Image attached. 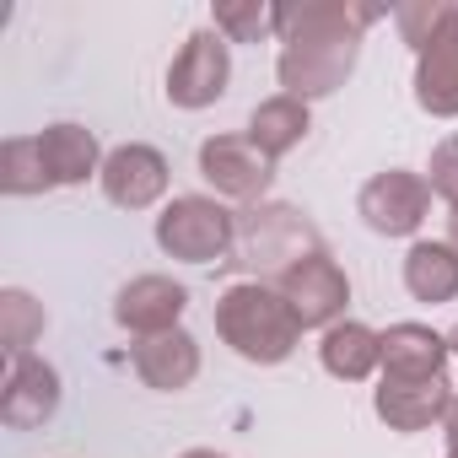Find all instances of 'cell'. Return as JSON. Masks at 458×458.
<instances>
[{"label":"cell","instance_id":"cell-1","mask_svg":"<svg viewBox=\"0 0 458 458\" xmlns=\"http://www.w3.org/2000/svg\"><path fill=\"white\" fill-rule=\"evenodd\" d=\"M377 6H356V0H302V6H281L276 38H281V92L297 103L329 98L351 81L361 60V33L377 22Z\"/></svg>","mask_w":458,"mask_h":458},{"label":"cell","instance_id":"cell-2","mask_svg":"<svg viewBox=\"0 0 458 458\" xmlns=\"http://www.w3.org/2000/svg\"><path fill=\"white\" fill-rule=\"evenodd\" d=\"M216 335L254 367H281L302 345V324H297L292 302L281 297V286H265V281H238L221 292Z\"/></svg>","mask_w":458,"mask_h":458},{"label":"cell","instance_id":"cell-3","mask_svg":"<svg viewBox=\"0 0 458 458\" xmlns=\"http://www.w3.org/2000/svg\"><path fill=\"white\" fill-rule=\"evenodd\" d=\"M318 226L297 210V205H281V199H265V205H249L238 216V249H233V265H249L254 276H286L292 265H302L308 254H318Z\"/></svg>","mask_w":458,"mask_h":458},{"label":"cell","instance_id":"cell-4","mask_svg":"<svg viewBox=\"0 0 458 458\" xmlns=\"http://www.w3.org/2000/svg\"><path fill=\"white\" fill-rule=\"evenodd\" d=\"M157 249L183 265H233L238 216L210 194H173L157 216Z\"/></svg>","mask_w":458,"mask_h":458},{"label":"cell","instance_id":"cell-5","mask_svg":"<svg viewBox=\"0 0 458 458\" xmlns=\"http://www.w3.org/2000/svg\"><path fill=\"white\" fill-rule=\"evenodd\" d=\"M199 178L221 194V199H243V205H265L270 183H276V162L243 135H210L199 146Z\"/></svg>","mask_w":458,"mask_h":458},{"label":"cell","instance_id":"cell-6","mask_svg":"<svg viewBox=\"0 0 458 458\" xmlns=\"http://www.w3.org/2000/svg\"><path fill=\"white\" fill-rule=\"evenodd\" d=\"M356 210L377 238H410V233H420V221L431 210V183L410 167L372 173L356 194Z\"/></svg>","mask_w":458,"mask_h":458},{"label":"cell","instance_id":"cell-7","mask_svg":"<svg viewBox=\"0 0 458 458\" xmlns=\"http://www.w3.org/2000/svg\"><path fill=\"white\" fill-rule=\"evenodd\" d=\"M226 81H233V55H226V38L216 28H199L183 38V49L167 65V103L173 108H210Z\"/></svg>","mask_w":458,"mask_h":458},{"label":"cell","instance_id":"cell-8","mask_svg":"<svg viewBox=\"0 0 458 458\" xmlns=\"http://www.w3.org/2000/svg\"><path fill=\"white\" fill-rule=\"evenodd\" d=\"M281 297L292 302V313H297L302 329H335L340 313H345V302H351V281H345V270L318 249V254H308L302 265H292V270L281 276Z\"/></svg>","mask_w":458,"mask_h":458},{"label":"cell","instance_id":"cell-9","mask_svg":"<svg viewBox=\"0 0 458 458\" xmlns=\"http://www.w3.org/2000/svg\"><path fill=\"white\" fill-rule=\"evenodd\" d=\"M167 157L157 151V146H146V140H124V146H114L108 157H103V173H98V183H103V194L119 205V210H151L162 194H167Z\"/></svg>","mask_w":458,"mask_h":458},{"label":"cell","instance_id":"cell-10","mask_svg":"<svg viewBox=\"0 0 458 458\" xmlns=\"http://www.w3.org/2000/svg\"><path fill=\"white\" fill-rule=\"evenodd\" d=\"M453 377L447 372H437V377H383L377 383V394H372V410H377V420L388 426V431H426V426H437V420H447V410H453Z\"/></svg>","mask_w":458,"mask_h":458},{"label":"cell","instance_id":"cell-11","mask_svg":"<svg viewBox=\"0 0 458 458\" xmlns=\"http://www.w3.org/2000/svg\"><path fill=\"white\" fill-rule=\"evenodd\" d=\"M60 410V372L44 356H22L6 372V388H0V420L12 431H33L44 420H55Z\"/></svg>","mask_w":458,"mask_h":458},{"label":"cell","instance_id":"cell-12","mask_svg":"<svg viewBox=\"0 0 458 458\" xmlns=\"http://www.w3.org/2000/svg\"><path fill=\"white\" fill-rule=\"evenodd\" d=\"M183 308H189V292H183L173 276H135V281L114 297L119 329H130V335H140V340L178 329Z\"/></svg>","mask_w":458,"mask_h":458},{"label":"cell","instance_id":"cell-13","mask_svg":"<svg viewBox=\"0 0 458 458\" xmlns=\"http://www.w3.org/2000/svg\"><path fill=\"white\" fill-rule=\"evenodd\" d=\"M415 103L431 119H458V6L442 33L415 55Z\"/></svg>","mask_w":458,"mask_h":458},{"label":"cell","instance_id":"cell-14","mask_svg":"<svg viewBox=\"0 0 458 458\" xmlns=\"http://www.w3.org/2000/svg\"><path fill=\"white\" fill-rule=\"evenodd\" d=\"M130 361H135L140 383L157 388V394H178V388H189L199 377V345H194L189 329H167V335L135 340Z\"/></svg>","mask_w":458,"mask_h":458},{"label":"cell","instance_id":"cell-15","mask_svg":"<svg viewBox=\"0 0 458 458\" xmlns=\"http://www.w3.org/2000/svg\"><path fill=\"white\" fill-rule=\"evenodd\" d=\"M447 335L431 324H388L383 329V377H437L447 372Z\"/></svg>","mask_w":458,"mask_h":458},{"label":"cell","instance_id":"cell-16","mask_svg":"<svg viewBox=\"0 0 458 458\" xmlns=\"http://www.w3.org/2000/svg\"><path fill=\"white\" fill-rule=\"evenodd\" d=\"M38 151H44V167H49V183L55 189H71V183H87L92 173H103V151H98V135L87 124H49L38 130Z\"/></svg>","mask_w":458,"mask_h":458},{"label":"cell","instance_id":"cell-17","mask_svg":"<svg viewBox=\"0 0 458 458\" xmlns=\"http://www.w3.org/2000/svg\"><path fill=\"white\" fill-rule=\"evenodd\" d=\"M318 361L329 377L340 383H367L377 367H383V335L356 324V318H340L335 329H324V345H318Z\"/></svg>","mask_w":458,"mask_h":458},{"label":"cell","instance_id":"cell-18","mask_svg":"<svg viewBox=\"0 0 458 458\" xmlns=\"http://www.w3.org/2000/svg\"><path fill=\"white\" fill-rule=\"evenodd\" d=\"M404 292L415 302H431V308L453 302L458 297V249L453 243H431V238L410 243V254H404Z\"/></svg>","mask_w":458,"mask_h":458},{"label":"cell","instance_id":"cell-19","mask_svg":"<svg viewBox=\"0 0 458 458\" xmlns=\"http://www.w3.org/2000/svg\"><path fill=\"white\" fill-rule=\"evenodd\" d=\"M308 130H313V114H308V103H297V98H265L254 114H249V140L270 157V162H281L292 146H302L308 140Z\"/></svg>","mask_w":458,"mask_h":458},{"label":"cell","instance_id":"cell-20","mask_svg":"<svg viewBox=\"0 0 458 458\" xmlns=\"http://www.w3.org/2000/svg\"><path fill=\"white\" fill-rule=\"evenodd\" d=\"M0 189L6 194H44V189H55L49 167H44V151H38V135H12L6 146H0Z\"/></svg>","mask_w":458,"mask_h":458},{"label":"cell","instance_id":"cell-21","mask_svg":"<svg viewBox=\"0 0 458 458\" xmlns=\"http://www.w3.org/2000/svg\"><path fill=\"white\" fill-rule=\"evenodd\" d=\"M44 335V308L22 292V286H6L0 292V340H6V356L12 361H22V356H33L28 345Z\"/></svg>","mask_w":458,"mask_h":458},{"label":"cell","instance_id":"cell-22","mask_svg":"<svg viewBox=\"0 0 458 458\" xmlns=\"http://www.w3.org/2000/svg\"><path fill=\"white\" fill-rule=\"evenodd\" d=\"M281 6H265V0H221L216 6V33L226 44H259L276 33Z\"/></svg>","mask_w":458,"mask_h":458},{"label":"cell","instance_id":"cell-23","mask_svg":"<svg viewBox=\"0 0 458 458\" xmlns=\"http://www.w3.org/2000/svg\"><path fill=\"white\" fill-rule=\"evenodd\" d=\"M453 6H458V0H410V6H394V22H399L404 44L420 55V49L442 33V22L453 17Z\"/></svg>","mask_w":458,"mask_h":458},{"label":"cell","instance_id":"cell-24","mask_svg":"<svg viewBox=\"0 0 458 458\" xmlns=\"http://www.w3.org/2000/svg\"><path fill=\"white\" fill-rule=\"evenodd\" d=\"M426 183H431V194H442L447 205H458V135L437 140L431 167H426Z\"/></svg>","mask_w":458,"mask_h":458},{"label":"cell","instance_id":"cell-25","mask_svg":"<svg viewBox=\"0 0 458 458\" xmlns=\"http://www.w3.org/2000/svg\"><path fill=\"white\" fill-rule=\"evenodd\" d=\"M442 437H447V453H458V399H453V410L442 420Z\"/></svg>","mask_w":458,"mask_h":458},{"label":"cell","instance_id":"cell-26","mask_svg":"<svg viewBox=\"0 0 458 458\" xmlns=\"http://www.w3.org/2000/svg\"><path fill=\"white\" fill-rule=\"evenodd\" d=\"M447 243L458 249V205H447Z\"/></svg>","mask_w":458,"mask_h":458},{"label":"cell","instance_id":"cell-27","mask_svg":"<svg viewBox=\"0 0 458 458\" xmlns=\"http://www.w3.org/2000/svg\"><path fill=\"white\" fill-rule=\"evenodd\" d=\"M178 458H221V453H210V447H189V453H178Z\"/></svg>","mask_w":458,"mask_h":458},{"label":"cell","instance_id":"cell-28","mask_svg":"<svg viewBox=\"0 0 458 458\" xmlns=\"http://www.w3.org/2000/svg\"><path fill=\"white\" fill-rule=\"evenodd\" d=\"M447 351H453V356H458V324H453V335H447Z\"/></svg>","mask_w":458,"mask_h":458},{"label":"cell","instance_id":"cell-29","mask_svg":"<svg viewBox=\"0 0 458 458\" xmlns=\"http://www.w3.org/2000/svg\"><path fill=\"white\" fill-rule=\"evenodd\" d=\"M447 458H458V453H447Z\"/></svg>","mask_w":458,"mask_h":458}]
</instances>
